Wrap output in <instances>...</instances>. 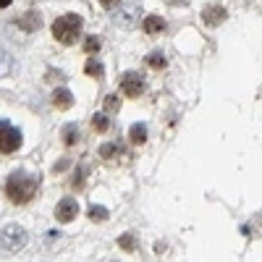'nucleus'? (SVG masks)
<instances>
[{"label": "nucleus", "mask_w": 262, "mask_h": 262, "mask_svg": "<svg viewBox=\"0 0 262 262\" xmlns=\"http://www.w3.org/2000/svg\"><path fill=\"white\" fill-rule=\"evenodd\" d=\"M139 13H142L139 3H128V6L121 8V13L116 16V21H118V24H123V27H134V21H137Z\"/></svg>", "instance_id": "6e6552de"}, {"label": "nucleus", "mask_w": 262, "mask_h": 262, "mask_svg": "<svg viewBox=\"0 0 262 262\" xmlns=\"http://www.w3.org/2000/svg\"><path fill=\"white\" fill-rule=\"evenodd\" d=\"M11 3H13V0H0V8H8Z\"/></svg>", "instance_id": "b1692460"}, {"label": "nucleus", "mask_w": 262, "mask_h": 262, "mask_svg": "<svg viewBox=\"0 0 262 262\" xmlns=\"http://www.w3.org/2000/svg\"><path fill=\"white\" fill-rule=\"evenodd\" d=\"M18 147H21V131L8 121H0V152H3V155H11V152H16Z\"/></svg>", "instance_id": "20e7f679"}, {"label": "nucleus", "mask_w": 262, "mask_h": 262, "mask_svg": "<svg viewBox=\"0 0 262 262\" xmlns=\"http://www.w3.org/2000/svg\"><path fill=\"white\" fill-rule=\"evenodd\" d=\"M86 74H90V76H95V79H102V63H97V60H90V63H86Z\"/></svg>", "instance_id": "6ab92c4d"}, {"label": "nucleus", "mask_w": 262, "mask_h": 262, "mask_svg": "<svg viewBox=\"0 0 262 262\" xmlns=\"http://www.w3.org/2000/svg\"><path fill=\"white\" fill-rule=\"evenodd\" d=\"M100 158L107 160V163H116V160L123 158V147L121 144H102L100 147Z\"/></svg>", "instance_id": "f8f14e48"}, {"label": "nucleus", "mask_w": 262, "mask_h": 262, "mask_svg": "<svg viewBox=\"0 0 262 262\" xmlns=\"http://www.w3.org/2000/svg\"><path fill=\"white\" fill-rule=\"evenodd\" d=\"M24 244H27V231L21 228V226L11 223V226H6L3 231H0V249H6V252H18Z\"/></svg>", "instance_id": "7ed1b4c3"}, {"label": "nucleus", "mask_w": 262, "mask_h": 262, "mask_svg": "<svg viewBox=\"0 0 262 262\" xmlns=\"http://www.w3.org/2000/svg\"><path fill=\"white\" fill-rule=\"evenodd\" d=\"M121 90H123V95H126V97L137 100V97H142V95H144L147 81H144L139 74L128 71V74H123V76H121Z\"/></svg>", "instance_id": "39448f33"}, {"label": "nucleus", "mask_w": 262, "mask_h": 262, "mask_svg": "<svg viewBox=\"0 0 262 262\" xmlns=\"http://www.w3.org/2000/svg\"><path fill=\"white\" fill-rule=\"evenodd\" d=\"M100 6H105V8H116V6H118V0H100Z\"/></svg>", "instance_id": "5701e85b"}, {"label": "nucleus", "mask_w": 262, "mask_h": 262, "mask_svg": "<svg viewBox=\"0 0 262 262\" xmlns=\"http://www.w3.org/2000/svg\"><path fill=\"white\" fill-rule=\"evenodd\" d=\"M144 63L149 66V69H155V71H160V69H165V55L160 53V50H155V53H149L147 58H144Z\"/></svg>", "instance_id": "4468645a"}, {"label": "nucleus", "mask_w": 262, "mask_h": 262, "mask_svg": "<svg viewBox=\"0 0 262 262\" xmlns=\"http://www.w3.org/2000/svg\"><path fill=\"white\" fill-rule=\"evenodd\" d=\"M81 27H84V21L81 16L76 13H63L53 21V37L58 42H63V45H74V42L79 39L81 34Z\"/></svg>", "instance_id": "f03ea898"}, {"label": "nucleus", "mask_w": 262, "mask_h": 262, "mask_svg": "<svg viewBox=\"0 0 262 262\" xmlns=\"http://www.w3.org/2000/svg\"><path fill=\"white\" fill-rule=\"evenodd\" d=\"M76 139H79V128H76L74 123H71V126H66V128H63V142L71 147V144H76Z\"/></svg>", "instance_id": "dca6fc26"}, {"label": "nucleus", "mask_w": 262, "mask_h": 262, "mask_svg": "<svg viewBox=\"0 0 262 262\" xmlns=\"http://www.w3.org/2000/svg\"><path fill=\"white\" fill-rule=\"evenodd\" d=\"M53 105L58 107V111H69V107L74 105V97H71V92L66 90V86H58V90L53 92Z\"/></svg>", "instance_id": "1a4fd4ad"}, {"label": "nucleus", "mask_w": 262, "mask_h": 262, "mask_svg": "<svg viewBox=\"0 0 262 262\" xmlns=\"http://www.w3.org/2000/svg\"><path fill=\"white\" fill-rule=\"evenodd\" d=\"M165 27H168L165 18H160V16H144V21H142V29L147 34H160Z\"/></svg>", "instance_id": "9b49d317"}, {"label": "nucleus", "mask_w": 262, "mask_h": 262, "mask_svg": "<svg viewBox=\"0 0 262 262\" xmlns=\"http://www.w3.org/2000/svg\"><path fill=\"white\" fill-rule=\"evenodd\" d=\"M100 48H102V39H100L97 34H92V37L84 39V50H86V53H97Z\"/></svg>", "instance_id": "a211bd4d"}, {"label": "nucleus", "mask_w": 262, "mask_h": 262, "mask_svg": "<svg viewBox=\"0 0 262 262\" xmlns=\"http://www.w3.org/2000/svg\"><path fill=\"white\" fill-rule=\"evenodd\" d=\"M226 8L223 6H217V3H212V6H207L205 11H202V21H205V27H221L223 21H226Z\"/></svg>", "instance_id": "0eeeda50"}, {"label": "nucleus", "mask_w": 262, "mask_h": 262, "mask_svg": "<svg viewBox=\"0 0 262 262\" xmlns=\"http://www.w3.org/2000/svg\"><path fill=\"white\" fill-rule=\"evenodd\" d=\"M37 179L32 176V173H24V170H16L13 176L6 181V194L8 200L16 202V205H27L32 196L37 194Z\"/></svg>", "instance_id": "f257e3e1"}, {"label": "nucleus", "mask_w": 262, "mask_h": 262, "mask_svg": "<svg viewBox=\"0 0 262 262\" xmlns=\"http://www.w3.org/2000/svg\"><path fill=\"white\" fill-rule=\"evenodd\" d=\"M92 128H95V131H100V134H105V131L111 128V121H107V116L97 113V116L92 118Z\"/></svg>", "instance_id": "2eb2a0df"}, {"label": "nucleus", "mask_w": 262, "mask_h": 262, "mask_svg": "<svg viewBox=\"0 0 262 262\" xmlns=\"http://www.w3.org/2000/svg\"><path fill=\"white\" fill-rule=\"evenodd\" d=\"M11 69H13V58L6 50H0V76H6Z\"/></svg>", "instance_id": "f3484780"}, {"label": "nucleus", "mask_w": 262, "mask_h": 262, "mask_svg": "<svg viewBox=\"0 0 262 262\" xmlns=\"http://www.w3.org/2000/svg\"><path fill=\"white\" fill-rule=\"evenodd\" d=\"M128 139H131V144H144L147 142V126L144 123H134V126H131L128 128Z\"/></svg>", "instance_id": "ddd939ff"}, {"label": "nucleus", "mask_w": 262, "mask_h": 262, "mask_svg": "<svg viewBox=\"0 0 262 262\" xmlns=\"http://www.w3.org/2000/svg\"><path fill=\"white\" fill-rule=\"evenodd\" d=\"M105 111H111V113L118 111V97H113V95L107 97V100H105Z\"/></svg>", "instance_id": "4be33fe9"}, {"label": "nucleus", "mask_w": 262, "mask_h": 262, "mask_svg": "<svg viewBox=\"0 0 262 262\" xmlns=\"http://www.w3.org/2000/svg\"><path fill=\"white\" fill-rule=\"evenodd\" d=\"M126 252H131V249H134L137 247V242H134V236H131V233H126V236H121V242H118Z\"/></svg>", "instance_id": "412c9836"}, {"label": "nucleus", "mask_w": 262, "mask_h": 262, "mask_svg": "<svg viewBox=\"0 0 262 262\" xmlns=\"http://www.w3.org/2000/svg\"><path fill=\"white\" fill-rule=\"evenodd\" d=\"M170 3H181V0H170Z\"/></svg>", "instance_id": "393cba45"}, {"label": "nucleus", "mask_w": 262, "mask_h": 262, "mask_svg": "<svg viewBox=\"0 0 262 262\" xmlns=\"http://www.w3.org/2000/svg\"><path fill=\"white\" fill-rule=\"evenodd\" d=\"M76 215H79V202L74 196H66V200L58 202V207H55V221L58 223H71Z\"/></svg>", "instance_id": "423d86ee"}, {"label": "nucleus", "mask_w": 262, "mask_h": 262, "mask_svg": "<svg viewBox=\"0 0 262 262\" xmlns=\"http://www.w3.org/2000/svg\"><path fill=\"white\" fill-rule=\"evenodd\" d=\"M39 24H42V16L37 11H27L24 16H18V27L24 32H34V29H39Z\"/></svg>", "instance_id": "9d476101"}, {"label": "nucleus", "mask_w": 262, "mask_h": 262, "mask_svg": "<svg viewBox=\"0 0 262 262\" xmlns=\"http://www.w3.org/2000/svg\"><path fill=\"white\" fill-rule=\"evenodd\" d=\"M90 217H92V221H107V210L105 207H90Z\"/></svg>", "instance_id": "aec40b11"}]
</instances>
